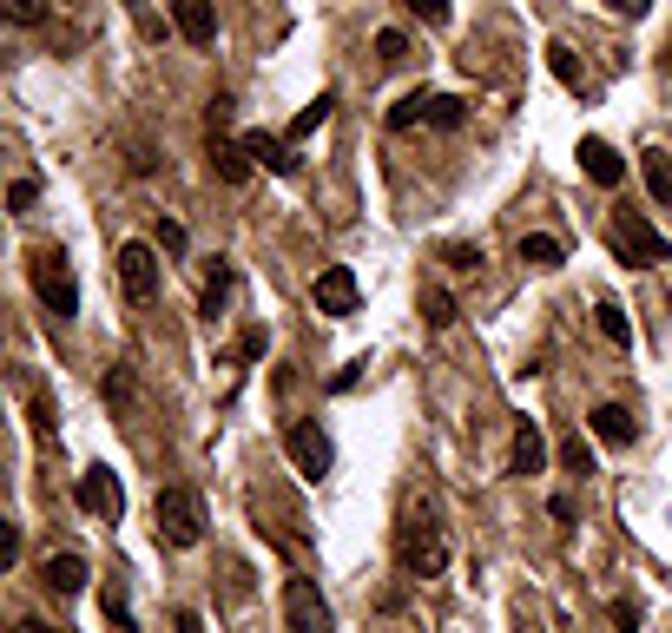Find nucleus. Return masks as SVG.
Instances as JSON below:
<instances>
[{
  "label": "nucleus",
  "instance_id": "f257e3e1",
  "mask_svg": "<svg viewBox=\"0 0 672 633\" xmlns=\"http://www.w3.org/2000/svg\"><path fill=\"white\" fill-rule=\"evenodd\" d=\"M396 561H403L409 581H436V575L449 568V528L436 522V509H416V515L403 522V535H396Z\"/></svg>",
  "mask_w": 672,
  "mask_h": 633
},
{
  "label": "nucleus",
  "instance_id": "f03ea898",
  "mask_svg": "<svg viewBox=\"0 0 672 633\" xmlns=\"http://www.w3.org/2000/svg\"><path fill=\"white\" fill-rule=\"evenodd\" d=\"M26 271H33V291H40V304L53 310V324H73V317H79V284H73L66 251H59V244H40V251L26 258Z\"/></svg>",
  "mask_w": 672,
  "mask_h": 633
},
{
  "label": "nucleus",
  "instance_id": "7ed1b4c3",
  "mask_svg": "<svg viewBox=\"0 0 672 633\" xmlns=\"http://www.w3.org/2000/svg\"><path fill=\"white\" fill-rule=\"evenodd\" d=\"M152 528H158V542L165 548H198L205 542V509H198V495L191 489H158L152 495Z\"/></svg>",
  "mask_w": 672,
  "mask_h": 633
},
{
  "label": "nucleus",
  "instance_id": "20e7f679",
  "mask_svg": "<svg viewBox=\"0 0 672 633\" xmlns=\"http://www.w3.org/2000/svg\"><path fill=\"white\" fill-rule=\"evenodd\" d=\"M607 244H614L620 264H672V238H660V231H653L647 218H634V211H614Z\"/></svg>",
  "mask_w": 672,
  "mask_h": 633
},
{
  "label": "nucleus",
  "instance_id": "39448f33",
  "mask_svg": "<svg viewBox=\"0 0 672 633\" xmlns=\"http://www.w3.org/2000/svg\"><path fill=\"white\" fill-rule=\"evenodd\" d=\"M284 449H290L297 476H310V482H323V476L337 469V443H330L323 423H310V416H297V423L284 429Z\"/></svg>",
  "mask_w": 672,
  "mask_h": 633
},
{
  "label": "nucleus",
  "instance_id": "423d86ee",
  "mask_svg": "<svg viewBox=\"0 0 672 633\" xmlns=\"http://www.w3.org/2000/svg\"><path fill=\"white\" fill-rule=\"evenodd\" d=\"M284 627L290 633H337V614H330V601H323V588L317 581H284Z\"/></svg>",
  "mask_w": 672,
  "mask_h": 633
},
{
  "label": "nucleus",
  "instance_id": "0eeeda50",
  "mask_svg": "<svg viewBox=\"0 0 672 633\" xmlns=\"http://www.w3.org/2000/svg\"><path fill=\"white\" fill-rule=\"evenodd\" d=\"M205 159H211V172H218L224 185H251V172H257V159L244 152V139H231V132L218 125V112H211V125H205Z\"/></svg>",
  "mask_w": 672,
  "mask_h": 633
},
{
  "label": "nucleus",
  "instance_id": "6e6552de",
  "mask_svg": "<svg viewBox=\"0 0 672 633\" xmlns=\"http://www.w3.org/2000/svg\"><path fill=\"white\" fill-rule=\"evenodd\" d=\"M79 509L86 515H99L106 528L125 515V489H119V469H106V462H92L86 476H79Z\"/></svg>",
  "mask_w": 672,
  "mask_h": 633
},
{
  "label": "nucleus",
  "instance_id": "1a4fd4ad",
  "mask_svg": "<svg viewBox=\"0 0 672 633\" xmlns=\"http://www.w3.org/2000/svg\"><path fill=\"white\" fill-rule=\"evenodd\" d=\"M119 284H125V297L132 304H152L158 297V251L152 244H119Z\"/></svg>",
  "mask_w": 672,
  "mask_h": 633
},
{
  "label": "nucleus",
  "instance_id": "9d476101",
  "mask_svg": "<svg viewBox=\"0 0 672 633\" xmlns=\"http://www.w3.org/2000/svg\"><path fill=\"white\" fill-rule=\"evenodd\" d=\"M356 304H363L356 271H350V264H323V271H317V310H323V317H350Z\"/></svg>",
  "mask_w": 672,
  "mask_h": 633
},
{
  "label": "nucleus",
  "instance_id": "9b49d317",
  "mask_svg": "<svg viewBox=\"0 0 672 633\" xmlns=\"http://www.w3.org/2000/svg\"><path fill=\"white\" fill-rule=\"evenodd\" d=\"M541 469H548V436H541L535 416H521L515 443H508V476H541Z\"/></svg>",
  "mask_w": 672,
  "mask_h": 633
},
{
  "label": "nucleus",
  "instance_id": "f8f14e48",
  "mask_svg": "<svg viewBox=\"0 0 672 633\" xmlns=\"http://www.w3.org/2000/svg\"><path fill=\"white\" fill-rule=\"evenodd\" d=\"M238 139H244V152H251L264 172H277V178L297 172V145H290V139H277V132H264V125H251V132H238Z\"/></svg>",
  "mask_w": 672,
  "mask_h": 633
},
{
  "label": "nucleus",
  "instance_id": "ddd939ff",
  "mask_svg": "<svg viewBox=\"0 0 672 633\" xmlns=\"http://www.w3.org/2000/svg\"><path fill=\"white\" fill-rule=\"evenodd\" d=\"M574 159H581V172H587V178H594L601 192H614V185L627 178V165H620V152H614L607 139H594V132L581 139V152H574Z\"/></svg>",
  "mask_w": 672,
  "mask_h": 633
},
{
  "label": "nucleus",
  "instance_id": "4468645a",
  "mask_svg": "<svg viewBox=\"0 0 672 633\" xmlns=\"http://www.w3.org/2000/svg\"><path fill=\"white\" fill-rule=\"evenodd\" d=\"M172 26H178V40H191V46H211V40H218V7H211V0H172Z\"/></svg>",
  "mask_w": 672,
  "mask_h": 633
},
{
  "label": "nucleus",
  "instance_id": "2eb2a0df",
  "mask_svg": "<svg viewBox=\"0 0 672 633\" xmlns=\"http://www.w3.org/2000/svg\"><path fill=\"white\" fill-rule=\"evenodd\" d=\"M40 581H46L53 594H79V588L92 581V568H86V555L59 548V555H46V561H40Z\"/></svg>",
  "mask_w": 672,
  "mask_h": 633
},
{
  "label": "nucleus",
  "instance_id": "dca6fc26",
  "mask_svg": "<svg viewBox=\"0 0 672 633\" xmlns=\"http://www.w3.org/2000/svg\"><path fill=\"white\" fill-rule=\"evenodd\" d=\"M587 429H594V443H607V449H627V443L640 436L634 410H620V403H601V410L587 416Z\"/></svg>",
  "mask_w": 672,
  "mask_h": 633
},
{
  "label": "nucleus",
  "instance_id": "f3484780",
  "mask_svg": "<svg viewBox=\"0 0 672 633\" xmlns=\"http://www.w3.org/2000/svg\"><path fill=\"white\" fill-rule=\"evenodd\" d=\"M515 258H521L528 271H561V264H568V244L548 238V231H528V238L515 244Z\"/></svg>",
  "mask_w": 672,
  "mask_h": 633
},
{
  "label": "nucleus",
  "instance_id": "a211bd4d",
  "mask_svg": "<svg viewBox=\"0 0 672 633\" xmlns=\"http://www.w3.org/2000/svg\"><path fill=\"white\" fill-rule=\"evenodd\" d=\"M429 106H436V92H429V86L403 92V99L389 106V132H416V125H429Z\"/></svg>",
  "mask_w": 672,
  "mask_h": 633
},
{
  "label": "nucleus",
  "instance_id": "6ab92c4d",
  "mask_svg": "<svg viewBox=\"0 0 672 633\" xmlns=\"http://www.w3.org/2000/svg\"><path fill=\"white\" fill-rule=\"evenodd\" d=\"M231 284H238V264H231V258H211V284H205V297H198V317H224Z\"/></svg>",
  "mask_w": 672,
  "mask_h": 633
},
{
  "label": "nucleus",
  "instance_id": "aec40b11",
  "mask_svg": "<svg viewBox=\"0 0 672 633\" xmlns=\"http://www.w3.org/2000/svg\"><path fill=\"white\" fill-rule=\"evenodd\" d=\"M548 73H554L568 92H587V73H581V59H574V46H568V40H548Z\"/></svg>",
  "mask_w": 672,
  "mask_h": 633
},
{
  "label": "nucleus",
  "instance_id": "412c9836",
  "mask_svg": "<svg viewBox=\"0 0 672 633\" xmlns=\"http://www.w3.org/2000/svg\"><path fill=\"white\" fill-rule=\"evenodd\" d=\"M330 112H337V92H317V99L290 119V132H284V139H290V145H297V139H310L317 125H330Z\"/></svg>",
  "mask_w": 672,
  "mask_h": 633
},
{
  "label": "nucleus",
  "instance_id": "4be33fe9",
  "mask_svg": "<svg viewBox=\"0 0 672 633\" xmlns=\"http://www.w3.org/2000/svg\"><path fill=\"white\" fill-rule=\"evenodd\" d=\"M455 317H462V304H455V291H442V284H429V291H422V324H429V330H449Z\"/></svg>",
  "mask_w": 672,
  "mask_h": 633
},
{
  "label": "nucleus",
  "instance_id": "5701e85b",
  "mask_svg": "<svg viewBox=\"0 0 672 633\" xmlns=\"http://www.w3.org/2000/svg\"><path fill=\"white\" fill-rule=\"evenodd\" d=\"M594 317H601V337H607L614 350H634V324H627V310H620L614 297H601V304H594Z\"/></svg>",
  "mask_w": 672,
  "mask_h": 633
},
{
  "label": "nucleus",
  "instance_id": "b1692460",
  "mask_svg": "<svg viewBox=\"0 0 672 633\" xmlns=\"http://www.w3.org/2000/svg\"><path fill=\"white\" fill-rule=\"evenodd\" d=\"M640 178L660 205H672V152H640Z\"/></svg>",
  "mask_w": 672,
  "mask_h": 633
},
{
  "label": "nucleus",
  "instance_id": "393cba45",
  "mask_svg": "<svg viewBox=\"0 0 672 633\" xmlns=\"http://www.w3.org/2000/svg\"><path fill=\"white\" fill-rule=\"evenodd\" d=\"M462 119H469V99H462V92H436V106H429V125H436V132H455Z\"/></svg>",
  "mask_w": 672,
  "mask_h": 633
},
{
  "label": "nucleus",
  "instance_id": "a878e982",
  "mask_svg": "<svg viewBox=\"0 0 672 633\" xmlns=\"http://www.w3.org/2000/svg\"><path fill=\"white\" fill-rule=\"evenodd\" d=\"M561 462H568V476H594V443L574 429V436L561 443Z\"/></svg>",
  "mask_w": 672,
  "mask_h": 633
},
{
  "label": "nucleus",
  "instance_id": "bb28decb",
  "mask_svg": "<svg viewBox=\"0 0 672 633\" xmlns=\"http://www.w3.org/2000/svg\"><path fill=\"white\" fill-rule=\"evenodd\" d=\"M99 614H106V627H112V633H139V627H132V608H125V594H119V588H106Z\"/></svg>",
  "mask_w": 672,
  "mask_h": 633
},
{
  "label": "nucleus",
  "instance_id": "cd10ccee",
  "mask_svg": "<svg viewBox=\"0 0 672 633\" xmlns=\"http://www.w3.org/2000/svg\"><path fill=\"white\" fill-rule=\"evenodd\" d=\"M376 59H383V66H403V59H409V40H403L396 26H383V33H376Z\"/></svg>",
  "mask_w": 672,
  "mask_h": 633
},
{
  "label": "nucleus",
  "instance_id": "c85d7f7f",
  "mask_svg": "<svg viewBox=\"0 0 672 633\" xmlns=\"http://www.w3.org/2000/svg\"><path fill=\"white\" fill-rule=\"evenodd\" d=\"M106 403H112V410H125V403H132V370H125V363H112V370H106Z\"/></svg>",
  "mask_w": 672,
  "mask_h": 633
},
{
  "label": "nucleus",
  "instance_id": "c756f323",
  "mask_svg": "<svg viewBox=\"0 0 672 633\" xmlns=\"http://www.w3.org/2000/svg\"><path fill=\"white\" fill-rule=\"evenodd\" d=\"M0 7H7L13 26H40V20H46V0H0Z\"/></svg>",
  "mask_w": 672,
  "mask_h": 633
},
{
  "label": "nucleus",
  "instance_id": "7c9ffc66",
  "mask_svg": "<svg viewBox=\"0 0 672 633\" xmlns=\"http://www.w3.org/2000/svg\"><path fill=\"white\" fill-rule=\"evenodd\" d=\"M185 244H191V238H185V225H178V218H158V251H165V258H178Z\"/></svg>",
  "mask_w": 672,
  "mask_h": 633
},
{
  "label": "nucleus",
  "instance_id": "2f4dec72",
  "mask_svg": "<svg viewBox=\"0 0 672 633\" xmlns=\"http://www.w3.org/2000/svg\"><path fill=\"white\" fill-rule=\"evenodd\" d=\"M422 26H449V0H403Z\"/></svg>",
  "mask_w": 672,
  "mask_h": 633
},
{
  "label": "nucleus",
  "instance_id": "473e14b6",
  "mask_svg": "<svg viewBox=\"0 0 672 633\" xmlns=\"http://www.w3.org/2000/svg\"><path fill=\"white\" fill-rule=\"evenodd\" d=\"M33 198H40L33 178H13V185H7V211H33Z\"/></svg>",
  "mask_w": 672,
  "mask_h": 633
},
{
  "label": "nucleus",
  "instance_id": "72a5a7b5",
  "mask_svg": "<svg viewBox=\"0 0 672 633\" xmlns=\"http://www.w3.org/2000/svg\"><path fill=\"white\" fill-rule=\"evenodd\" d=\"M442 264H455V271H475V264H482V244H442Z\"/></svg>",
  "mask_w": 672,
  "mask_h": 633
},
{
  "label": "nucleus",
  "instance_id": "f704fd0d",
  "mask_svg": "<svg viewBox=\"0 0 672 633\" xmlns=\"http://www.w3.org/2000/svg\"><path fill=\"white\" fill-rule=\"evenodd\" d=\"M363 370H370V363H363V357H356V363H350V370H337V376H330V390H337V396H343V390H356V383H363Z\"/></svg>",
  "mask_w": 672,
  "mask_h": 633
},
{
  "label": "nucleus",
  "instance_id": "c9c22d12",
  "mask_svg": "<svg viewBox=\"0 0 672 633\" xmlns=\"http://www.w3.org/2000/svg\"><path fill=\"white\" fill-rule=\"evenodd\" d=\"M614 627H620V633L640 627V601H614Z\"/></svg>",
  "mask_w": 672,
  "mask_h": 633
},
{
  "label": "nucleus",
  "instance_id": "e433bc0d",
  "mask_svg": "<svg viewBox=\"0 0 672 633\" xmlns=\"http://www.w3.org/2000/svg\"><path fill=\"white\" fill-rule=\"evenodd\" d=\"M264 343H271V337H264V330H244V343H238V357H244V363H251V357H264Z\"/></svg>",
  "mask_w": 672,
  "mask_h": 633
},
{
  "label": "nucleus",
  "instance_id": "4c0bfd02",
  "mask_svg": "<svg viewBox=\"0 0 672 633\" xmlns=\"http://www.w3.org/2000/svg\"><path fill=\"white\" fill-rule=\"evenodd\" d=\"M53 423H59V416H53V403H33V429H40V436H53Z\"/></svg>",
  "mask_w": 672,
  "mask_h": 633
},
{
  "label": "nucleus",
  "instance_id": "58836bf2",
  "mask_svg": "<svg viewBox=\"0 0 672 633\" xmlns=\"http://www.w3.org/2000/svg\"><path fill=\"white\" fill-rule=\"evenodd\" d=\"M548 515H554V522H574L581 509H574V495H554V502H548Z\"/></svg>",
  "mask_w": 672,
  "mask_h": 633
},
{
  "label": "nucleus",
  "instance_id": "ea45409f",
  "mask_svg": "<svg viewBox=\"0 0 672 633\" xmlns=\"http://www.w3.org/2000/svg\"><path fill=\"white\" fill-rule=\"evenodd\" d=\"M172 633H205V621H198V614L185 608V614H172Z\"/></svg>",
  "mask_w": 672,
  "mask_h": 633
},
{
  "label": "nucleus",
  "instance_id": "a19ab883",
  "mask_svg": "<svg viewBox=\"0 0 672 633\" xmlns=\"http://www.w3.org/2000/svg\"><path fill=\"white\" fill-rule=\"evenodd\" d=\"M607 7H614V13H627V20H640V13H647L653 0H607Z\"/></svg>",
  "mask_w": 672,
  "mask_h": 633
},
{
  "label": "nucleus",
  "instance_id": "79ce46f5",
  "mask_svg": "<svg viewBox=\"0 0 672 633\" xmlns=\"http://www.w3.org/2000/svg\"><path fill=\"white\" fill-rule=\"evenodd\" d=\"M13 633H53V627H46V621H20Z\"/></svg>",
  "mask_w": 672,
  "mask_h": 633
}]
</instances>
